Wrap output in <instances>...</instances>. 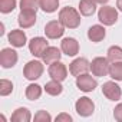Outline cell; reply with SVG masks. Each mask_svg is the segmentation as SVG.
Returning a JSON list of instances; mask_svg holds the SVG:
<instances>
[{"label": "cell", "mask_w": 122, "mask_h": 122, "mask_svg": "<svg viewBox=\"0 0 122 122\" xmlns=\"http://www.w3.org/2000/svg\"><path fill=\"white\" fill-rule=\"evenodd\" d=\"M59 20L66 29H76L81 25V12H78L71 6H66L63 9H60Z\"/></svg>", "instance_id": "cell-1"}, {"label": "cell", "mask_w": 122, "mask_h": 122, "mask_svg": "<svg viewBox=\"0 0 122 122\" xmlns=\"http://www.w3.org/2000/svg\"><path fill=\"white\" fill-rule=\"evenodd\" d=\"M43 63L45 62H40V60H30V62H27L23 68V76L27 81L39 79L43 75V71H45Z\"/></svg>", "instance_id": "cell-2"}, {"label": "cell", "mask_w": 122, "mask_h": 122, "mask_svg": "<svg viewBox=\"0 0 122 122\" xmlns=\"http://www.w3.org/2000/svg\"><path fill=\"white\" fill-rule=\"evenodd\" d=\"M98 20L103 26H112L118 22V10L112 6L103 5L98 12Z\"/></svg>", "instance_id": "cell-3"}, {"label": "cell", "mask_w": 122, "mask_h": 122, "mask_svg": "<svg viewBox=\"0 0 122 122\" xmlns=\"http://www.w3.org/2000/svg\"><path fill=\"white\" fill-rule=\"evenodd\" d=\"M109 66H111V62L108 60V57L98 56L92 59V62H91V72L93 76L102 78V76L109 75Z\"/></svg>", "instance_id": "cell-4"}, {"label": "cell", "mask_w": 122, "mask_h": 122, "mask_svg": "<svg viewBox=\"0 0 122 122\" xmlns=\"http://www.w3.org/2000/svg\"><path fill=\"white\" fill-rule=\"evenodd\" d=\"M75 109H76V113L79 116H83V118H88L91 116L93 112H95V103L91 98L88 96H82L76 101L75 103Z\"/></svg>", "instance_id": "cell-5"}, {"label": "cell", "mask_w": 122, "mask_h": 122, "mask_svg": "<svg viewBox=\"0 0 122 122\" xmlns=\"http://www.w3.org/2000/svg\"><path fill=\"white\" fill-rule=\"evenodd\" d=\"M88 71H91V62L86 57H76L72 63H69V72L75 78L88 73Z\"/></svg>", "instance_id": "cell-6"}, {"label": "cell", "mask_w": 122, "mask_h": 122, "mask_svg": "<svg viewBox=\"0 0 122 122\" xmlns=\"http://www.w3.org/2000/svg\"><path fill=\"white\" fill-rule=\"evenodd\" d=\"M49 76L55 81H59V82H63L66 78H68V68L65 63H62L60 60H56V62L50 63L49 65Z\"/></svg>", "instance_id": "cell-7"}, {"label": "cell", "mask_w": 122, "mask_h": 122, "mask_svg": "<svg viewBox=\"0 0 122 122\" xmlns=\"http://www.w3.org/2000/svg\"><path fill=\"white\" fill-rule=\"evenodd\" d=\"M19 60L17 52L12 47H5L2 52H0V65L5 69H10L13 68Z\"/></svg>", "instance_id": "cell-8"}, {"label": "cell", "mask_w": 122, "mask_h": 122, "mask_svg": "<svg viewBox=\"0 0 122 122\" xmlns=\"http://www.w3.org/2000/svg\"><path fill=\"white\" fill-rule=\"evenodd\" d=\"M102 93H103V96L106 98V99H109V101H119L121 98H122V89H121V86L116 83V82H113V81H109V82H105L103 85H102Z\"/></svg>", "instance_id": "cell-9"}, {"label": "cell", "mask_w": 122, "mask_h": 122, "mask_svg": "<svg viewBox=\"0 0 122 122\" xmlns=\"http://www.w3.org/2000/svg\"><path fill=\"white\" fill-rule=\"evenodd\" d=\"M65 33V26L60 23V20H50L45 26V35L47 39H59Z\"/></svg>", "instance_id": "cell-10"}, {"label": "cell", "mask_w": 122, "mask_h": 122, "mask_svg": "<svg viewBox=\"0 0 122 122\" xmlns=\"http://www.w3.org/2000/svg\"><path fill=\"white\" fill-rule=\"evenodd\" d=\"M76 86L82 92H92L98 86V81L92 75L83 73V75H81V76L76 78Z\"/></svg>", "instance_id": "cell-11"}, {"label": "cell", "mask_w": 122, "mask_h": 122, "mask_svg": "<svg viewBox=\"0 0 122 122\" xmlns=\"http://www.w3.org/2000/svg\"><path fill=\"white\" fill-rule=\"evenodd\" d=\"M49 46V42L45 39V37H33L30 42H29V50L30 53L35 56V57H42L43 56V52L47 49Z\"/></svg>", "instance_id": "cell-12"}, {"label": "cell", "mask_w": 122, "mask_h": 122, "mask_svg": "<svg viewBox=\"0 0 122 122\" xmlns=\"http://www.w3.org/2000/svg\"><path fill=\"white\" fill-rule=\"evenodd\" d=\"M60 49L66 56H76L79 53V42L75 37H65L60 43Z\"/></svg>", "instance_id": "cell-13"}, {"label": "cell", "mask_w": 122, "mask_h": 122, "mask_svg": "<svg viewBox=\"0 0 122 122\" xmlns=\"http://www.w3.org/2000/svg\"><path fill=\"white\" fill-rule=\"evenodd\" d=\"M17 23L22 29H29L36 23V12H29V10H20L17 16Z\"/></svg>", "instance_id": "cell-14"}, {"label": "cell", "mask_w": 122, "mask_h": 122, "mask_svg": "<svg viewBox=\"0 0 122 122\" xmlns=\"http://www.w3.org/2000/svg\"><path fill=\"white\" fill-rule=\"evenodd\" d=\"M9 43L13 46V47H23L26 43H27V37H26V33L20 29H13L10 33H9Z\"/></svg>", "instance_id": "cell-15"}, {"label": "cell", "mask_w": 122, "mask_h": 122, "mask_svg": "<svg viewBox=\"0 0 122 122\" xmlns=\"http://www.w3.org/2000/svg\"><path fill=\"white\" fill-rule=\"evenodd\" d=\"M60 57H62V49H57L56 46H47V49L43 52L42 60L46 65H50L56 60H60Z\"/></svg>", "instance_id": "cell-16"}, {"label": "cell", "mask_w": 122, "mask_h": 122, "mask_svg": "<svg viewBox=\"0 0 122 122\" xmlns=\"http://www.w3.org/2000/svg\"><path fill=\"white\" fill-rule=\"evenodd\" d=\"M105 36H106V30H105V27L102 25H93L88 30V39L91 42H93V43L102 42L105 39Z\"/></svg>", "instance_id": "cell-17"}, {"label": "cell", "mask_w": 122, "mask_h": 122, "mask_svg": "<svg viewBox=\"0 0 122 122\" xmlns=\"http://www.w3.org/2000/svg\"><path fill=\"white\" fill-rule=\"evenodd\" d=\"M96 2L95 0H81L79 2V12L82 16H92L96 12Z\"/></svg>", "instance_id": "cell-18"}, {"label": "cell", "mask_w": 122, "mask_h": 122, "mask_svg": "<svg viewBox=\"0 0 122 122\" xmlns=\"http://www.w3.org/2000/svg\"><path fill=\"white\" fill-rule=\"evenodd\" d=\"M32 119V113L27 108H17L13 113H12V122H30Z\"/></svg>", "instance_id": "cell-19"}, {"label": "cell", "mask_w": 122, "mask_h": 122, "mask_svg": "<svg viewBox=\"0 0 122 122\" xmlns=\"http://www.w3.org/2000/svg\"><path fill=\"white\" fill-rule=\"evenodd\" d=\"M45 92L47 93V95H50V96H57V95H60L63 92V86H62V82H59V81H55V79H52V81H49L46 85H45Z\"/></svg>", "instance_id": "cell-20"}, {"label": "cell", "mask_w": 122, "mask_h": 122, "mask_svg": "<svg viewBox=\"0 0 122 122\" xmlns=\"http://www.w3.org/2000/svg\"><path fill=\"white\" fill-rule=\"evenodd\" d=\"M42 92H43V89H42L40 85H37V83H30V85L26 88L25 95H26V98H27L29 101H37V99L42 96Z\"/></svg>", "instance_id": "cell-21"}, {"label": "cell", "mask_w": 122, "mask_h": 122, "mask_svg": "<svg viewBox=\"0 0 122 122\" xmlns=\"http://www.w3.org/2000/svg\"><path fill=\"white\" fill-rule=\"evenodd\" d=\"M106 57L111 63L113 62H122V47L121 46H111L106 52Z\"/></svg>", "instance_id": "cell-22"}, {"label": "cell", "mask_w": 122, "mask_h": 122, "mask_svg": "<svg viewBox=\"0 0 122 122\" xmlns=\"http://www.w3.org/2000/svg\"><path fill=\"white\" fill-rule=\"evenodd\" d=\"M39 6L45 13H53L59 7V0H39Z\"/></svg>", "instance_id": "cell-23"}, {"label": "cell", "mask_w": 122, "mask_h": 122, "mask_svg": "<svg viewBox=\"0 0 122 122\" xmlns=\"http://www.w3.org/2000/svg\"><path fill=\"white\" fill-rule=\"evenodd\" d=\"M109 76L113 81L122 82V62H113L109 66Z\"/></svg>", "instance_id": "cell-24"}, {"label": "cell", "mask_w": 122, "mask_h": 122, "mask_svg": "<svg viewBox=\"0 0 122 122\" xmlns=\"http://www.w3.org/2000/svg\"><path fill=\"white\" fill-rule=\"evenodd\" d=\"M37 9H40L39 0H20V10L37 12Z\"/></svg>", "instance_id": "cell-25"}, {"label": "cell", "mask_w": 122, "mask_h": 122, "mask_svg": "<svg viewBox=\"0 0 122 122\" xmlns=\"http://www.w3.org/2000/svg\"><path fill=\"white\" fill-rule=\"evenodd\" d=\"M16 5H17L16 0H0V12L7 15L16 9Z\"/></svg>", "instance_id": "cell-26"}, {"label": "cell", "mask_w": 122, "mask_h": 122, "mask_svg": "<svg viewBox=\"0 0 122 122\" xmlns=\"http://www.w3.org/2000/svg\"><path fill=\"white\" fill-rule=\"evenodd\" d=\"M13 92V83L7 79H2L0 81V95L2 96H7Z\"/></svg>", "instance_id": "cell-27"}, {"label": "cell", "mask_w": 122, "mask_h": 122, "mask_svg": "<svg viewBox=\"0 0 122 122\" xmlns=\"http://www.w3.org/2000/svg\"><path fill=\"white\" fill-rule=\"evenodd\" d=\"M35 121L36 122H50L52 121V116L46 111H37L35 113Z\"/></svg>", "instance_id": "cell-28"}, {"label": "cell", "mask_w": 122, "mask_h": 122, "mask_svg": "<svg viewBox=\"0 0 122 122\" xmlns=\"http://www.w3.org/2000/svg\"><path fill=\"white\" fill-rule=\"evenodd\" d=\"M113 118L118 122H122V103H118L113 109Z\"/></svg>", "instance_id": "cell-29"}, {"label": "cell", "mask_w": 122, "mask_h": 122, "mask_svg": "<svg viewBox=\"0 0 122 122\" xmlns=\"http://www.w3.org/2000/svg\"><path fill=\"white\" fill-rule=\"evenodd\" d=\"M72 121H73L72 116H71L69 113H65V112L59 113V115L56 116V122H72Z\"/></svg>", "instance_id": "cell-30"}, {"label": "cell", "mask_w": 122, "mask_h": 122, "mask_svg": "<svg viewBox=\"0 0 122 122\" xmlns=\"http://www.w3.org/2000/svg\"><path fill=\"white\" fill-rule=\"evenodd\" d=\"M116 7L119 12H122V0H116Z\"/></svg>", "instance_id": "cell-31"}, {"label": "cell", "mask_w": 122, "mask_h": 122, "mask_svg": "<svg viewBox=\"0 0 122 122\" xmlns=\"http://www.w3.org/2000/svg\"><path fill=\"white\" fill-rule=\"evenodd\" d=\"M95 2H96L98 5H102V6H103V5H106V3L109 2V0H95Z\"/></svg>", "instance_id": "cell-32"}]
</instances>
